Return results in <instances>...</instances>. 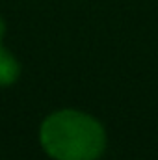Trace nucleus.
Listing matches in <instances>:
<instances>
[{
  "label": "nucleus",
  "instance_id": "obj_3",
  "mask_svg": "<svg viewBox=\"0 0 158 160\" xmlns=\"http://www.w3.org/2000/svg\"><path fill=\"white\" fill-rule=\"evenodd\" d=\"M6 30H7V26H6V21H4V17L0 15V41H4V36H6Z\"/></svg>",
  "mask_w": 158,
  "mask_h": 160
},
{
  "label": "nucleus",
  "instance_id": "obj_1",
  "mask_svg": "<svg viewBox=\"0 0 158 160\" xmlns=\"http://www.w3.org/2000/svg\"><path fill=\"white\" fill-rule=\"evenodd\" d=\"M39 145L52 160H101L108 147L102 121L78 108L50 112L39 125Z\"/></svg>",
  "mask_w": 158,
  "mask_h": 160
},
{
  "label": "nucleus",
  "instance_id": "obj_2",
  "mask_svg": "<svg viewBox=\"0 0 158 160\" xmlns=\"http://www.w3.org/2000/svg\"><path fill=\"white\" fill-rule=\"evenodd\" d=\"M21 71L22 69L15 54L9 48H6L0 41V88L13 86L21 77Z\"/></svg>",
  "mask_w": 158,
  "mask_h": 160
}]
</instances>
